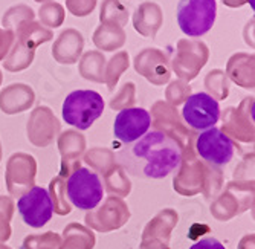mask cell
I'll return each instance as SVG.
<instances>
[{"label": "cell", "instance_id": "cell-6", "mask_svg": "<svg viewBox=\"0 0 255 249\" xmlns=\"http://www.w3.org/2000/svg\"><path fill=\"white\" fill-rule=\"evenodd\" d=\"M196 150L199 156L208 164L214 167H223L233 159L234 142L220 128L211 127L197 136Z\"/></svg>", "mask_w": 255, "mask_h": 249}, {"label": "cell", "instance_id": "cell-7", "mask_svg": "<svg viewBox=\"0 0 255 249\" xmlns=\"http://www.w3.org/2000/svg\"><path fill=\"white\" fill-rule=\"evenodd\" d=\"M182 117L190 127L196 130H208L220 120L219 103L205 92L193 94L185 101Z\"/></svg>", "mask_w": 255, "mask_h": 249}, {"label": "cell", "instance_id": "cell-2", "mask_svg": "<svg viewBox=\"0 0 255 249\" xmlns=\"http://www.w3.org/2000/svg\"><path fill=\"white\" fill-rule=\"evenodd\" d=\"M104 112V100L95 90H74L63 103L61 115L66 124L87 130Z\"/></svg>", "mask_w": 255, "mask_h": 249}, {"label": "cell", "instance_id": "cell-3", "mask_svg": "<svg viewBox=\"0 0 255 249\" xmlns=\"http://www.w3.org/2000/svg\"><path fill=\"white\" fill-rule=\"evenodd\" d=\"M216 15V0H180L177 6L179 28L190 37H200L211 31Z\"/></svg>", "mask_w": 255, "mask_h": 249}, {"label": "cell", "instance_id": "cell-4", "mask_svg": "<svg viewBox=\"0 0 255 249\" xmlns=\"http://www.w3.org/2000/svg\"><path fill=\"white\" fill-rule=\"evenodd\" d=\"M66 191L72 205L83 211L95 210L104 197V188L100 176L86 167L75 170L69 176Z\"/></svg>", "mask_w": 255, "mask_h": 249}, {"label": "cell", "instance_id": "cell-1", "mask_svg": "<svg viewBox=\"0 0 255 249\" xmlns=\"http://www.w3.org/2000/svg\"><path fill=\"white\" fill-rule=\"evenodd\" d=\"M117 159L136 177L164 179L179 167L182 148L170 134L153 130L128 147L118 150Z\"/></svg>", "mask_w": 255, "mask_h": 249}, {"label": "cell", "instance_id": "cell-5", "mask_svg": "<svg viewBox=\"0 0 255 249\" xmlns=\"http://www.w3.org/2000/svg\"><path fill=\"white\" fill-rule=\"evenodd\" d=\"M17 210L26 225L41 228L54 216V202L48 190L34 187L18 199Z\"/></svg>", "mask_w": 255, "mask_h": 249}, {"label": "cell", "instance_id": "cell-8", "mask_svg": "<svg viewBox=\"0 0 255 249\" xmlns=\"http://www.w3.org/2000/svg\"><path fill=\"white\" fill-rule=\"evenodd\" d=\"M151 127V117L145 109L128 107L123 109L113 124V134L124 144H133L141 139Z\"/></svg>", "mask_w": 255, "mask_h": 249}, {"label": "cell", "instance_id": "cell-9", "mask_svg": "<svg viewBox=\"0 0 255 249\" xmlns=\"http://www.w3.org/2000/svg\"><path fill=\"white\" fill-rule=\"evenodd\" d=\"M190 249H225V246L222 242H219L214 237H206V239H202L200 242L194 243Z\"/></svg>", "mask_w": 255, "mask_h": 249}]
</instances>
